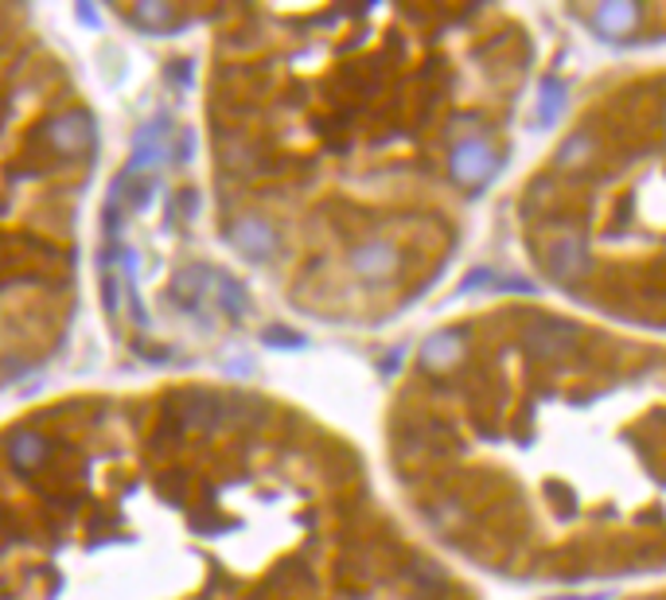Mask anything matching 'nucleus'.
Returning a JSON list of instances; mask_svg holds the SVG:
<instances>
[{
    "label": "nucleus",
    "mask_w": 666,
    "mask_h": 600,
    "mask_svg": "<svg viewBox=\"0 0 666 600\" xmlns=\"http://www.w3.org/2000/svg\"><path fill=\"white\" fill-rule=\"evenodd\" d=\"M593 20H596V28H601V35L619 40V35L639 28V9H635V4H624V0H612V4H601V9H596Z\"/></svg>",
    "instance_id": "obj_13"
},
{
    "label": "nucleus",
    "mask_w": 666,
    "mask_h": 600,
    "mask_svg": "<svg viewBox=\"0 0 666 600\" xmlns=\"http://www.w3.org/2000/svg\"><path fill=\"white\" fill-rule=\"evenodd\" d=\"M51 452H56V448H51V440L43 437L40 429H17L9 440H4V457H9V465L24 476H36L40 468H48Z\"/></svg>",
    "instance_id": "obj_7"
},
{
    "label": "nucleus",
    "mask_w": 666,
    "mask_h": 600,
    "mask_svg": "<svg viewBox=\"0 0 666 600\" xmlns=\"http://www.w3.org/2000/svg\"><path fill=\"white\" fill-rule=\"evenodd\" d=\"M226 238H231V246L239 250L242 257H250V262H270L273 254H278L281 238L278 231H273L265 218L258 215H242L231 223V231H226Z\"/></svg>",
    "instance_id": "obj_5"
},
{
    "label": "nucleus",
    "mask_w": 666,
    "mask_h": 600,
    "mask_svg": "<svg viewBox=\"0 0 666 600\" xmlns=\"http://www.w3.org/2000/svg\"><path fill=\"white\" fill-rule=\"evenodd\" d=\"M199 211V195L191 192V187H183V192L172 195V207H168V215L172 218H195Z\"/></svg>",
    "instance_id": "obj_18"
},
{
    "label": "nucleus",
    "mask_w": 666,
    "mask_h": 600,
    "mask_svg": "<svg viewBox=\"0 0 666 600\" xmlns=\"http://www.w3.org/2000/svg\"><path fill=\"white\" fill-rule=\"evenodd\" d=\"M265 344H273V347H304V336H301V332H289V328H270V332H265Z\"/></svg>",
    "instance_id": "obj_21"
},
{
    "label": "nucleus",
    "mask_w": 666,
    "mask_h": 600,
    "mask_svg": "<svg viewBox=\"0 0 666 600\" xmlns=\"http://www.w3.org/2000/svg\"><path fill=\"white\" fill-rule=\"evenodd\" d=\"M211 285H214L211 265L195 262V265H188V270H183L180 277L172 281V288H168V296H172V301L183 308V313H195L199 301H203V293H206V288H211Z\"/></svg>",
    "instance_id": "obj_10"
},
{
    "label": "nucleus",
    "mask_w": 666,
    "mask_h": 600,
    "mask_svg": "<svg viewBox=\"0 0 666 600\" xmlns=\"http://www.w3.org/2000/svg\"><path fill=\"white\" fill-rule=\"evenodd\" d=\"M214 305H219L226 316H234V321H239V316L250 313V296L234 277H219V281H214Z\"/></svg>",
    "instance_id": "obj_15"
},
{
    "label": "nucleus",
    "mask_w": 666,
    "mask_h": 600,
    "mask_svg": "<svg viewBox=\"0 0 666 600\" xmlns=\"http://www.w3.org/2000/svg\"><path fill=\"white\" fill-rule=\"evenodd\" d=\"M183 425L188 433H222L226 429V394H214V390H183L180 401Z\"/></svg>",
    "instance_id": "obj_4"
},
{
    "label": "nucleus",
    "mask_w": 666,
    "mask_h": 600,
    "mask_svg": "<svg viewBox=\"0 0 666 600\" xmlns=\"http://www.w3.org/2000/svg\"><path fill=\"white\" fill-rule=\"evenodd\" d=\"M410 581L421 600H444V589H448V577H444V569L436 561H413Z\"/></svg>",
    "instance_id": "obj_14"
},
{
    "label": "nucleus",
    "mask_w": 666,
    "mask_h": 600,
    "mask_svg": "<svg viewBox=\"0 0 666 600\" xmlns=\"http://www.w3.org/2000/svg\"><path fill=\"white\" fill-rule=\"evenodd\" d=\"M129 20H137V24L144 28H164L168 20H172V9H168V4H144V9L129 12Z\"/></svg>",
    "instance_id": "obj_17"
},
{
    "label": "nucleus",
    "mask_w": 666,
    "mask_h": 600,
    "mask_svg": "<svg viewBox=\"0 0 666 600\" xmlns=\"http://www.w3.org/2000/svg\"><path fill=\"white\" fill-rule=\"evenodd\" d=\"M495 169H500V156H495V149L484 136H468V141H461L453 153H448V172H453V180L464 187L487 184V180L495 176Z\"/></svg>",
    "instance_id": "obj_3"
},
{
    "label": "nucleus",
    "mask_w": 666,
    "mask_h": 600,
    "mask_svg": "<svg viewBox=\"0 0 666 600\" xmlns=\"http://www.w3.org/2000/svg\"><path fill=\"white\" fill-rule=\"evenodd\" d=\"M581 339V328L569 321H557V316H531L523 324V347L542 363H562L573 355Z\"/></svg>",
    "instance_id": "obj_1"
},
{
    "label": "nucleus",
    "mask_w": 666,
    "mask_h": 600,
    "mask_svg": "<svg viewBox=\"0 0 666 600\" xmlns=\"http://www.w3.org/2000/svg\"><path fill=\"white\" fill-rule=\"evenodd\" d=\"M464 352H468L464 332H436L421 344V367L433 370V375H448L464 359Z\"/></svg>",
    "instance_id": "obj_9"
},
{
    "label": "nucleus",
    "mask_w": 666,
    "mask_h": 600,
    "mask_svg": "<svg viewBox=\"0 0 666 600\" xmlns=\"http://www.w3.org/2000/svg\"><path fill=\"white\" fill-rule=\"evenodd\" d=\"M596 136L588 129H577L573 136H565V144L557 149V169L562 172H585L596 161Z\"/></svg>",
    "instance_id": "obj_11"
},
{
    "label": "nucleus",
    "mask_w": 666,
    "mask_h": 600,
    "mask_svg": "<svg viewBox=\"0 0 666 600\" xmlns=\"http://www.w3.org/2000/svg\"><path fill=\"white\" fill-rule=\"evenodd\" d=\"M549 203H554V184H549V180H542V184H534L531 192H526L523 211H526V215H531V211L549 207Z\"/></svg>",
    "instance_id": "obj_19"
},
{
    "label": "nucleus",
    "mask_w": 666,
    "mask_h": 600,
    "mask_svg": "<svg viewBox=\"0 0 666 600\" xmlns=\"http://www.w3.org/2000/svg\"><path fill=\"white\" fill-rule=\"evenodd\" d=\"M562 105H565V82L546 79V82H542V102H538V121H542V125H549V121H557V113H562Z\"/></svg>",
    "instance_id": "obj_16"
},
{
    "label": "nucleus",
    "mask_w": 666,
    "mask_h": 600,
    "mask_svg": "<svg viewBox=\"0 0 666 600\" xmlns=\"http://www.w3.org/2000/svg\"><path fill=\"white\" fill-rule=\"evenodd\" d=\"M188 437V425H183V417H180V409L175 406H164L157 414V425H152V437H149V445H152V452L157 457H168L180 440Z\"/></svg>",
    "instance_id": "obj_12"
},
{
    "label": "nucleus",
    "mask_w": 666,
    "mask_h": 600,
    "mask_svg": "<svg viewBox=\"0 0 666 600\" xmlns=\"http://www.w3.org/2000/svg\"><path fill=\"white\" fill-rule=\"evenodd\" d=\"M351 270L366 281L394 277V273L402 270V250L390 246V242H363V246L351 254Z\"/></svg>",
    "instance_id": "obj_8"
},
{
    "label": "nucleus",
    "mask_w": 666,
    "mask_h": 600,
    "mask_svg": "<svg viewBox=\"0 0 666 600\" xmlns=\"http://www.w3.org/2000/svg\"><path fill=\"white\" fill-rule=\"evenodd\" d=\"M48 129V144L51 153L63 156V161H82V156L94 149V118L87 110H67L59 113Z\"/></svg>",
    "instance_id": "obj_2"
},
{
    "label": "nucleus",
    "mask_w": 666,
    "mask_h": 600,
    "mask_svg": "<svg viewBox=\"0 0 666 600\" xmlns=\"http://www.w3.org/2000/svg\"><path fill=\"white\" fill-rule=\"evenodd\" d=\"M542 257H546L549 277H557V281H581L588 270H593V262H588V246H585L581 234H557Z\"/></svg>",
    "instance_id": "obj_6"
},
{
    "label": "nucleus",
    "mask_w": 666,
    "mask_h": 600,
    "mask_svg": "<svg viewBox=\"0 0 666 600\" xmlns=\"http://www.w3.org/2000/svg\"><path fill=\"white\" fill-rule=\"evenodd\" d=\"M157 488L164 491L168 499H180L183 491H188V480H183V472H160L157 476Z\"/></svg>",
    "instance_id": "obj_20"
}]
</instances>
